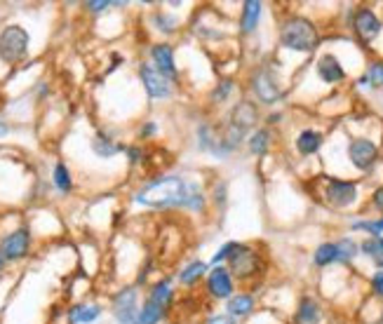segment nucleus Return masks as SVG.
Masks as SVG:
<instances>
[{"label": "nucleus", "instance_id": "f257e3e1", "mask_svg": "<svg viewBox=\"0 0 383 324\" xmlns=\"http://www.w3.org/2000/svg\"><path fill=\"white\" fill-rule=\"evenodd\" d=\"M135 200L144 207L153 210H169V207H184V210L200 212L205 207V193L198 183H188L181 176H162L151 181L135 195Z\"/></svg>", "mask_w": 383, "mask_h": 324}, {"label": "nucleus", "instance_id": "f03ea898", "mask_svg": "<svg viewBox=\"0 0 383 324\" xmlns=\"http://www.w3.org/2000/svg\"><path fill=\"white\" fill-rule=\"evenodd\" d=\"M280 45L291 52L311 54L320 47V31L306 17L291 15L280 26Z\"/></svg>", "mask_w": 383, "mask_h": 324}, {"label": "nucleus", "instance_id": "7ed1b4c3", "mask_svg": "<svg viewBox=\"0 0 383 324\" xmlns=\"http://www.w3.org/2000/svg\"><path fill=\"white\" fill-rule=\"evenodd\" d=\"M257 120H259V108L254 101L249 99H242L233 106V111L228 115V125L226 130L221 132L223 142L230 151H235L238 146L245 142L247 132H252L257 127Z\"/></svg>", "mask_w": 383, "mask_h": 324}, {"label": "nucleus", "instance_id": "20e7f679", "mask_svg": "<svg viewBox=\"0 0 383 324\" xmlns=\"http://www.w3.org/2000/svg\"><path fill=\"white\" fill-rule=\"evenodd\" d=\"M322 200L332 207V210H348L357 203V183L348 179H337V176H322Z\"/></svg>", "mask_w": 383, "mask_h": 324}, {"label": "nucleus", "instance_id": "39448f33", "mask_svg": "<svg viewBox=\"0 0 383 324\" xmlns=\"http://www.w3.org/2000/svg\"><path fill=\"white\" fill-rule=\"evenodd\" d=\"M228 271L235 280L240 282H247V280H254L261 273V259L259 252L252 247V244L238 242L228 259Z\"/></svg>", "mask_w": 383, "mask_h": 324}, {"label": "nucleus", "instance_id": "423d86ee", "mask_svg": "<svg viewBox=\"0 0 383 324\" xmlns=\"http://www.w3.org/2000/svg\"><path fill=\"white\" fill-rule=\"evenodd\" d=\"M28 38L26 28L22 26H5L0 31V59L5 61V64H19V61L26 59L28 54Z\"/></svg>", "mask_w": 383, "mask_h": 324}, {"label": "nucleus", "instance_id": "0eeeda50", "mask_svg": "<svg viewBox=\"0 0 383 324\" xmlns=\"http://www.w3.org/2000/svg\"><path fill=\"white\" fill-rule=\"evenodd\" d=\"M348 160L357 172H372L381 157V151L372 139L367 137H355L348 144Z\"/></svg>", "mask_w": 383, "mask_h": 324}, {"label": "nucleus", "instance_id": "6e6552de", "mask_svg": "<svg viewBox=\"0 0 383 324\" xmlns=\"http://www.w3.org/2000/svg\"><path fill=\"white\" fill-rule=\"evenodd\" d=\"M350 28L362 45H369L372 40L379 38V33L383 31V22L379 19V15H376L372 8L362 5V8H357L355 12H352Z\"/></svg>", "mask_w": 383, "mask_h": 324}, {"label": "nucleus", "instance_id": "1a4fd4ad", "mask_svg": "<svg viewBox=\"0 0 383 324\" xmlns=\"http://www.w3.org/2000/svg\"><path fill=\"white\" fill-rule=\"evenodd\" d=\"M252 89H254V94H257V99L261 103H266V106H273V103H278L282 99V89H280V85L275 80V76L271 73V69H266V66L257 69V73L252 76Z\"/></svg>", "mask_w": 383, "mask_h": 324}, {"label": "nucleus", "instance_id": "9d476101", "mask_svg": "<svg viewBox=\"0 0 383 324\" xmlns=\"http://www.w3.org/2000/svg\"><path fill=\"white\" fill-rule=\"evenodd\" d=\"M139 294L135 287H125L113 298V315L118 324H139Z\"/></svg>", "mask_w": 383, "mask_h": 324}, {"label": "nucleus", "instance_id": "9b49d317", "mask_svg": "<svg viewBox=\"0 0 383 324\" xmlns=\"http://www.w3.org/2000/svg\"><path fill=\"white\" fill-rule=\"evenodd\" d=\"M139 78H142L144 89L148 92L151 99H167V96L172 94V80L162 76L155 66L142 64L139 66Z\"/></svg>", "mask_w": 383, "mask_h": 324}, {"label": "nucleus", "instance_id": "f8f14e48", "mask_svg": "<svg viewBox=\"0 0 383 324\" xmlns=\"http://www.w3.org/2000/svg\"><path fill=\"white\" fill-rule=\"evenodd\" d=\"M31 249V233L28 228H17L0 240V256L5 261H19Z\"/></svg>", "mask_w": 383, "mask_h": 324}, {"label": "nucleus", "instance_id": "ddd939ff", "mask_svg": "<svg viewBox=\"0 0 383 324\" xmlns=\"http://www.w3.org/2000/svg\"><path fill=\"white\" fill-rule=\"evenodd\" d=\"M207 291H210V296L219 298V301H228V298L235 294V282H233V275H230L228 268H223V266L212 268L207 275Z\"/></svg>", "mask_w": 383, "mask_h": 324}, {"label": "nucleus", "instance_id": "4468645a", "mask_svg": "<svg viewBox=\"0 0 383 324\" xmlns=\"http://www.w3.org/2000/svg\"><path fill=\"white\" fill-rule=\"evenodd\" d=\"M315 71H318V78L325 85H339L346 80V69L337 54H322L318 64H315Z\"/></svg>", "mask_w": 383, "mask_h": 324}, {"label": "nucleus", "instance_id": "2eb2a0df", "mask_svg": "<svg viewBox=\"0 0 383 324\" xmlns=\"http://www.w3.org/2000/svg\"><path fill=\"white\" fill-rule=\"evenodd\" d=\"M151 59H153L155 69L162 73L169 80H176V64H174V50L169 42H158V45L151 47Z\"/></svg>", "mask_w": 383, "mask_h": 324}, {"label": "nucleus", "instance_id": "dca6fc26", "mask_svg": "<svg viewBox=\"0 0 383 324\" xmlns=\"http://www.w3.org/2000/svg\"><path fill=\"white\" fill-rule=\"evenodd\" d=\"M322 322V305L318 298L303 296L294 313V324H320Z\"/></svg>", "mask_w": 383, "mask_h": 324}, {"label": "nucleus", "instance_id": "f3484780", "mask_svg": "<svg viewBox=\"0 0 383 324\" xmlns=\"http://www.w3.org/2000/svg\"><path fill=\"white\" fill-rule=\"evenodd\" d=\"M261 12H264V3L259 0H247L242 5V15H240V33L242 35H249L254 33L261 22Z\"/></svg>", "mask_w": 383, "mask_h": 324}, {"label": "nucleus", "instance_id": "a211bd4d", "mask_svg": "<svg viewBox=\"0 0 383 324\" xmlns=\"http://www.w3.org/2000/svg\"><path fill=\"white\" fill-rule=\"evenodd\" d=\"M322 144H325V134L318 130H303L296 137V153L303 157H311L315 153H320Z\"/></svg>", "mask_w": 383, "mask_h": 324}, {"label": "nucleus", "instance_id": "6ab92c4d", "mask_svg": "<svg viewBox=\"0 0 383 324\" xmlns=\"http://www.w3.org/2000/svg\"><path fill=\"white\" fill-rule=\"evenodd\" d=\"M254 308H257V303H254L252 294H233L226 303V313L233 317L235 322L242 320V317H247V315H252Z\"/></svg>", "mask_w": 383, "mask_h": 324}, {"label": "nucleus", "instance_id": "aec40b11", "mask_svg": "<svg viewBox=\"0 0 383 324\" xmlns=\"http://www.w3.org/2000/svg\"><path fill=\"white\" fill-rule=\"evenodd\" d=\"M101 308L96 303H80V305H73L69 310V324H90L94 320H99Z\"/></svg>", "mask_w": 383, "mask_h": 324}, {"label": "nucleus", "instance_id": "412c9836", "mask_svg": "<svg viewBox=\"0 0 383 324\" xmlns=\"http://www.w3.org/2000/svg\"><path fill=\"white\" fill-rule=\"evenodd\" d=\"M271 142H273L271 130H269V127H261V130H257V132L249 134V139H247V148H249V153H252V155L264 157L266 153H269V148H271Z\"/></svg>", "mask_w": 383, "mask_h": 324}, {"label": "nucleus", "instance_id": "4be33fe9", "mask_svg": "<svg viewBox=\"0 0 383 324\" xmlns=\"http://www.w3.org/2000/svg\"><path fill=\"white\" fill-rule=\"evenodd\" d=\"M360 254L367 256V259L372 261L376 271H383V235L362 240L360 242Z\"/></svg>", "mask_w": 383, "mask_h": 324}, {"label": "nucleus", "instance_id": "5701e85b", "mask_svg": "<svg viewBox=\"0 0 383 324\" xmlns=\"http://www.w3.org/2000/svg\"><path fill=\"white\" fill-rule=\"evenodd\" d=\"M313 264L318 268H327L332 264H339V249L337 242H322L313 252Z\"/></svg>", "mask_w": 383, "mask_h": 324}, {"label": "nucleus", "instance_id": "b1692460", "mask_svg": "<svg viewBox=\"0 0 383 324\" xmlns=\"http://www.w3.org/2000/svg\"><path fill=\"white\" fill-rule=\"evenodd\" d=\"M360 85L369 89H383V61H369L367 71L360 78Z\"/></svg>", "mask_w": 383, "mask_h": 324}, {"label": "nucleus", "instance_id": "393cba45", "mask_svg": "<svg viewBox=\"0 0 383 324\" xmlns=\"http://www.w3.org/2000/svg\"><path fill=\"white\" fill-rule=\"evenodd\" d=\"M337 249H339V264L341 266H350L357 259V254H360V244L352 240V237L337 240Z\"/></svg>", "mask_w": 383, "mask_h": 324}, {"label": "nucleus", "instance_id": "a878e982", "mask_svg": "<svg viewBox=\"0 0 383 324\" xmlns=\"http://www.w3.org/2000/svg\"><path fill=\"white\" fill-rule=\"evenodd\" d=\"M205 273H207V264L205 261H193V264H188L184 271L179 273V282L191 287L200 282V278H205Z\"/></svg>", "mask_w": 383, "mask_h": 324}, {"label": "nucleus", "instance_id": "bb28decb", "mask_svg": "<svg viewBox=\"0 0 383 324\" xmlns=\"http://www.w3.org/2000/svg\"><path fill=\"white\" fill-rule=\"evenodd\" d=\"M165 317V308L146 298V303L139 308V324H158Z\"/></svg>", "mask_w": 383, "mask_h": 324}, {"label": "nucleus", "instance_id": "cd10ccee", "mask_svg": "<svg viewBox=\"0 0 383 324\" xmlns=\"http://www.w3.org/2000/svg\"><path fill=\"white\" fill-rule=\"evenodd\" d=\"M148 298L153 303L162 305V308H167V305L172 303V298H174V289H172V284H169V280H160L158 284H153Z\"/></svg>", "mask_w": 383, "mask_h": 324}, {"label": "nucleus", "instance_id": "c85d7f7f", "mask_svg": "<svg viewBox=\"0 0 383 324\" xmlns=\"http://www.w3.org/2000/svg\"><path fill=\"white\" fill-rule=\"evenodd\" d=\"M350 230H362L369 237H381L383 235V216L379 219H357L350 223Z\"/></svg>", "mask_w": 383, "mask_h": 324}, {"label": "nucleus", "instance_id": "c756f323", "mask_svg": "<svg viewBox=\"0 0 383 324\" xmlns=\"http://www.w3.org/2000/svg\"><path fill=\"white\" fill-rule=\"evenodd\" d=\"M92 148H94V153H96L99 157H113L115 153L123 151V146H120V144H113L108 137H104V134H99V137H96L94 142H92Z\"/></svg>", "mask_w": 383, "mask_h": 324}, {"label": "nucleus", "instance_id": "7c9ffc66", "mask_svg": "<svg viewBox=\"0 0 383 324\" xmlns=\"http://www.w3.org/2000/svg\"><path fill=\"white\" fill-rule=\"evenodd\" d=\"M54 186H57L62 193H71V188H73L71 172H69V167H66L64 162L54 164Z\"/></svg>", "mask_w": 383, "mask_h": 324}, {"label": "nucleus", "instance_id": "2f4dec72", "mask_svg": "<svg viewBox=\"0 0 383 324\" xmlns=\"http://www.w3.org/2000/svg\"><path fill=\"white\" fill-rule=\"evenodd\" d=\"M230 92H233V80H221L214 89H212L210 101L212 103H223L230 96Z\"/></svg>", "mask_w": 383, "mask_h": 324}, {"label": "nucleus", "instance_id": "473e14b6", "mask_svg": "<svg viewBox=\"0 0 383 324\" xmlns=\"http://www.w3.org/2000/svg\"><path fill=\"white\" fill-rule=\"evenodd\" d=\"M153 22L158 24V28L162 31V33H176V28H179V22L174 19V17H169V15H158L153 17Z\"/></svg>", "mask_w": 383, "mask_h": 324}, {"label": "nucleus", "instance_id": "72a5a7b5", "mask_svg": "<svg viewBox=\"0 0 383 324\" xmlns=\"http://www.w3.org/2000/svg\"><path fill=\"white\" fill-rule=\"evenodd\" d=\"M235 244H238V242H226V244H223V247L219 249L214 256H212V266H221L223 261H228L230 254H233V249H235Z\"/></svg>", "mask_w": 383, "mask_h": 324}, {"label": "nucleus", "instance_id": "f704fd0d", "mask_svg": "<svg viewBox=\"0 0 383 324\" xmlns=\"http://www.w3.org/2000/svg\"><path fill=\"white\" fill-rule=\"evenodd\" d=\"M369 287H372V294L383 301V271H376L372 275V280H369Z\"/></svg>", "mask_w": 383, "mask_h": 324}, {"label": "nucleus", "instance_id": "c9c22d12", "mask_svg": "<svg viewBox=\"0 0 383 324\" xmlns=\"http://www.w3.org/2000/svg\"><path fill=\"white\" fill-rule=\"evenodd\" d=\"M372 207L376 212H381V216H383V183L372 193Z\"/></svg>", "mask_w": 383, "mask_h": 324}, {"label": "nucleus", "instance_id": "e433bc0d", "mask_svg": "<svg viewBox=\"0 0 383 324\" xmlns=\"http://www.w3.org/2000/svg\"><path fill=\"white\" fill-rule=\"evenodd\" d=\"M113 3H108V0H90V3H85V8L90 12H104L106 8H111Z\"/></svg>", "mask_w": 383, "mask_h": 324}, {"label": "nucleus", "instance_id": "4c0bfd02", "mask_svg": "<svg viewBox=\"0 0 383 324\" xmlns=\"http://www.w3.org/2000/svg\"><path fill=\"white\" fill-rule=\"evenodd\" d=\"M205 324H238V322H235L228 313H223V315H212Z\"/></svg>", "mask_w": 383, "mask_h": 324}, {"label": "nucleus", "instance_id": "58836bf2", "mask_svg": "<svg viewBox=\"0 0 383 324\" xmlns=\"http://www.w3.org/2000/svg\"><path fill=\"white\" fill-rule=\"evenodd\" d=\"M214 203L216 205L226 203V183H216V188H214Z\"/></svg>", "mask_w": 383, "mask_h": 324}, {"label": "nucleus", "instance_id": "ea45409f", "mask_svg": "<svg viewBox=\"0 0 383 324\" xmlns=\"http://www.w3.org/2000/svg\"><path fill=\"white\" fill-rule=\"evenodd\" d=\"M158 132V127H155V122H146V125L142 127V137H153V134Z\"/></svg>", "mask_w": 383, "mask_h": 324}, {"label": "nucleus", "instance_id": "a19ab883", "mask_svg": "<svg viewBox=\"0 0 383 324\" xmlns=\"http://www.w3.org/2000/svg\"><path fill=\"white\" fill-rule=\"evenodd\" d=\"M127 155H130V162L135 164L142 160V148H127Z\"/></svg>", "mask_w": 383, "mask_h": 324}, {"label": "nucleus", "instance_id": "79ce46f5", "mask_svg": "<svg viewBox=\"0 0 383 324\" xmlns=\"http://www.w3.org/2000/svg\"><path fill=\"white\" fill-rule=\"evenodd\" d=\"M280 118H282V113H271L269 118H266V122H269V125H278Z\"/></svg>", "mask_w": 383, "mask_h": 324}, {"label": "nucleus", "instance_id": "37998d69", "mask_svg": "<svg viewBox=\"0 0 383 324\" xmlns=\"http://www.w3.org/2000/svg\"><path fill=\"white\" fill-rule=\"evenodd\" d=\"M8 134H10V125H8V122H3V120H0V139H3V137H8Z\"/></svg>", "mask_w": 383, "mask_h": 324}, {"label": "nucleus", "instance_id": "c03bdc74", "mask_svg": "<svg viewBox=\"0 0 383 324\" xmlns=\"http://www.w3.org/2000/svg\"><path fill=\"white\" fill-rule=\"evenodd\" d=\"M3 266H5V259H3V256H0V271H3Z\"/></svg>", "mask_w": 383, "mask_h": 324}]
</instances>
